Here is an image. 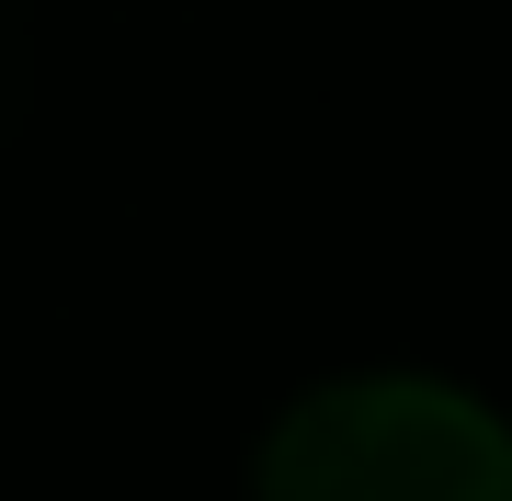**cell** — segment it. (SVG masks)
Wrapping results in <instances>:
<instances>
[{
    "label": "cell",
    "instance_id": "1",
    "mask_svg": "<svg viewBox=\"0 0 512 501\" xmlns=\"http://www.w3.org/2000/svg\"><path fill=\"white\" fill-rule=\"evenodd\" d=\"M251 501H512V422L444 376H330L262 433Z\"/></svg>",
    "mask_w": 512,
    "mask_h": 501
}]
</instances>
